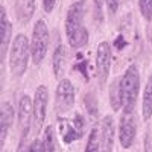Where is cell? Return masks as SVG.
<instances>
[{
	"mask_svg": "<svg viewBox=\"0 0 152 152\" xmlns=\"http://www.w3.org/2000/svg\"><path fill=\"white\" fill-rule=\"evenodd\" d=\"M85 0H76L67 11L66 17V35L69 44L73 49H81L88 43V31L84 28Z\"/></svg>",
	"mask_w": 152,
	"mask_h": 152,
	"instance_id": "obj_1",
	"label": "cell"
},
{
	"mask_svg": "<svg viewBox=\"0 0 152 152\" xmlns=\"http://www.w3.org/2000/svg\"><path fill=\"white\" fill-rule=\"evenodd\" d=\"M120 87V97H122V108L125 113H132L135 108L138 90H140V73L138 69L131 64L125 70L122 79L119 82Z\"/></svg>",
	"mask_w": 152,
	"mask_h": 152,
	"instance_id": "obj_2",
	"label": "cell"
},
{
	"mask_svg": "<svg viewBox=\"0 0 152 152\" xmlns=\"http://www.w3.org/2000/svg\"><path fill=\"white\" fill-rule=\"evenodd\" d=\"M29 56H31V43L26 38V35L18 34L14 38V41L11 44V50H9L11 73L14 76H17V78H20L28 69Z\"/></svg>",
	"mask_w": 152,
	"mask_h": 152,
	"instance_id": "obj_3",
	"label": "cell"
},
{
	"mask_svg": "<svg viewBox=\"0 0 152 152\" xmlns=\"http://www.w3.org/2000/svg\"><path fill=\"white\" fill-rule=\"evenodd\" d=\"M49 49V29L43 20H38L34 26L31 40V58L34 64H41Z\"/></svg>",
	"mask_w": 152,
	"mask_h": 152,
	"instance_id": "obj_4",
	"label": "cell"
},
{
	"mask_svg": "<svg viewBox=\"0 0 152 152\" xmlns=\"http://www.w3.org/2000/svg\"><path fill=\"white\" fill-rule=\"evenodd\" d=\"M59 126V135L64 143H72L75 140L81 138L85 132V119L79 113H76L72 119L69 117H59L58 119Z\"/></svg>",
	"mask_w": 152,
	"mask_h": 152,
	"instance_id": "obj_5",
	"label": "cell"
},
{
	"mask_svg": "<svg viewBox=\"0 0 152 152\" xmlns=\"http://www.w3.org/2000/svg\"><path fill=\"white\" fill-rule=\"evenodd\" d=\"M75 104V87L69 79L59 81L55 93V111L64 114L73 108Z\"/></svg>",
	"mask_w": 152,
	"mask_h": 152,
	"instance_id": "obj_6",
	"label": "cell"
},
{
	"mask_svg": "<svg viewBox=\"0 0 152 152\" xmlns=\"http://www.w3.org/2000/svg\"><path fill=\"white\" fill-rule=\"evenodd\" d=\"M47 100H49V91L46 85H40L35 90L34 96V131L38 134L41 131V126L46 120V110H47Z\"/></svg>",
	"mask_w": 152,
	"mask_h": 152,
	"instance_id": "obj_7",
	"label": "cell"
},
{
	"mask_svg": "<svg viewBox=\"0 0 152 152\" xmlns=\"http://www.w3.org/2000/svg\"><path fill=\"white\" fill-rule=\"evenodd\" d=\"M32 122H34V102L28 94H23L18 102V128L21 137L28 138Z\"/></svg>",
	"mask_w": 152,
	"mask_h": 152,
	"instance_id": "obj_8",
	"label": "cell"
},
{
	"mask_svg": "<svg viewBox=\"0 0 152 152\" xmlns=\"http://www.w3.org/2000/svg\"><path fill=\"white\" fill-rule=\"evenodd\" d=\"M135 132H137L135 117L132 116V113H123V116L120 117V125H119V142L122 148L128 149L132 146Z\"/></svg>",
	"mask_w": 152,
	"mask_h": 152,
	"instance_id": "obj_9",
	"label": "cell"
},
{
	"mask_svg": "<svg viewBox=\"0 0 152 152\" xmlns=\"http://www.w3.org/2000/svg\"><path fill=\"white\" fill-rule=\"evenodd\" d=\"M111 67V47L107 41H102L97 46V55H96V72L100 85H104Z\"/></svg>",
	"mask_w": 152,
	"mask_h": 152,
	"instance_id": "obj_10",
	"label": "cell"
},
{
	"mask_svg": "<svg viewBox=\"0 0 152 152\" xmlns=\"http://www.w3.org/2000/svg\"><path fill=\"white\" fill-rule=\"evenodd\" d=\"M14 120V108L9 102H3L0 107V146H5L9 128Z\"/></svg>",
	"mask_w": 152,
	"mask_h": 152,
	"instance_id": "obj_11",
	"label": "cell"
},
{
	"mask_svg": "<svg viewBox=\"0 0 152 152\" xmlns=\"http://www.w3.org/2000/svg\"><path fill=\"white\" fill-rule=\"evenodd\" d=\"M100 134H102V145L100 152H113L114 146V122L111 116H105L100 122Z\"/></svg>",
	"mask_w": 152,
	"mask_h": 152,
	"instance_id": "obj_12",
	"label": "cell"
},
{
	"mask_svg": "<svg viewBox=\"0 0 152 152\" xmlns=\"http://www.w3.org/2000/svg\"><path fill=\"white\" fill-rule=\"evenodd\" d=\"M14 8H15V15H17L18 21L26 24L34 17L35 0H15Z\"/></svg>",
	"mask_w": 152,
	"mask_h": 152,
	"instance_id": "obj_13",
	"label": "cell"
},
{
	"mask_svg": "<svg viewBox=\"0 0 152 152\" xmlns=\"http://www.w3.org/2000/svg\"><path fill=\"white\" fill-rule=\"evenodd\" d=\"M2 59H5L6 53H8V46L11 43V34H12V26L8 20V15H6V9L2 6Z\"/></svg>",
	"mask_w": 152,
	"mask_h": 152,
	"instance_id": "obj_14",
	"label": "cell"
},
{
	"mask_svg": "<svg viewBox=\"0 0 152 152\" xmlns=\"http://www.w3.org/2000/svg\"><path fill=\"white\" fill-rule=\"evenodd\" d=\"M142 114H143V119H145V120H149L151 116H152V75L148 78L145 91H143Z\"/></svg>",
	"mask_w": 152,
	"mask_h": 152,
	"instance_id": "obj_15",
	"label": "cell"
},
{
	"mask_svg": "<svg viewBox=\"0 0 152 152\" xmlns=\"http://www.w3.org/2000/svg\"><path fill=\"white\" fill-rule=\"evenodd\" d=\"M66 61H67V53H66V47L59 44L56 46L55 52H53V58H52V64H53V73L55 76H59L64 72V66H66Z\"/></svg>",
	"mask_w": 152,
	"mask_h": 152,
	"instance_id": "obj_16",
	"label": "cell"
},
{
	"mask_svg": "<svg viewBox=\"0 0 152 152\" xmlns=\"http://www.w3.org/2000/svg\"><path fill=\"white\" fill-rule=\"evenodd\" d=\"M100 145H102V134H100V129L93 128L91 132H90V137H88V142H87L84 152H100Z\"/></svg>",
	"mask_w": 152,
	"mask_h": 152,
	"instance_id": "obj_17",
	"label": "cell"
},
{
	"mask_svg": "<svg viewBox=\"0 0 152 152\" xmlns=\"http://www.w3.org/2000/svg\"><path fill=\"white\" fill-rule=\"evenodd\" d=\"M110 102L114 111L122 108V97H120V87L119 82H113L110 88Z\"/></svg>",
	"mask_w": 152,
	"mask_h": 152,
	"instance_id": "obj_18",
	"label": "cell"
},
{
	"mask_svg": "<svg viewBox=\"0 0 152 152\" xmlns=\"http://www.w3.org/2000/svg\"><path fill=\"white\" fill-rule=\"evenodd\" d=\"M43 146H44V152H55V132L52 126H47L44 131Z\"/></svg>",
	"mask_w": 152,
	"mask_h": 152,
	"instance_id": "obj_19",
	"label": "cell"
},
{
	"mask_svg": "<svg viewBox=\"0 0 152 152\" xmlns=\"http://www.w3.org/2000/svg\"><path fill=\"white\" fill-rule=\"evenodd\" d=\"M138 8L146 21L152 20V0H138Z\"/></svg>",
	"mask_w": 152,
	"mask_h": 152,
	"instance_id": "obj_20",
	"label": "cell"
},
{
	"mask_svg": "<svg viewBox=\"0 0 152 152\" xmlns=\"http://www.w3.org/2000/svg\"><path fill=\"white\" fill-rule=\"evenodd\" d=\"M84 105L85 108L88 110V113L91 114V116H96V113H97V100L94 97V94L91 93H88L84 96Z\"/></svg>",
	"mask_w": 152,
	"mask_h": 152,
	"instance_id": "obj_21",
	"label": "cell"
},
{
	"mask_svg": "<svg viewBox=\"0 0 152 152\" xmlns=\"http://www.w3.org/2000/svg\"><path fill=\"white\" fill-rule=\"evenodd\" d=\"M104 3H105V0H94V14L99 21L104 20V9H102Z\"/></svg>",
	"mask_w": 152,
	"mask_h": 152,
	"instance_id": "obj_22",
	"label": "cell"
},
{
	"mask_svg": "<svg viewBox=\"0 0 152 152\" xmlns=\"http://www.w3.org/2000/svg\"><path fill=\"white\" fill-rule=\"evenodd\" d=\"M29 152H44V146H43V142H40L38 138L32 142V145L29 146Z\"/></svg>",
	"mask_w": 152,
	"mask_h": 152,
	"instance_id": "obj_23",
	"label": "cell"
},
{
	"mask_svg": "<svg viewBox=\"0 0 152 152\" xmlns=\"http://www.w3.org/2000/svg\"><path fill=\"white\" fill-rule=\"evenodd\" d=\"M107 9L110 11V14H116V11L119 8V0H105Z\"/></svg>",
	"mask_w": 152,
	"mask_h": 152,
	"instance_id": "obj_24",
	"label": "cell"
},
{
	"mask_svg": "<svg viewBox=\"0 0 152 152\" xmlns=\"http://www.w3.org/2000/svg\"><path fill=\"white\" fill-rule=\"evenodd\" d=\"M26 140H28L26 137H21V138H20V143H18L17 152H29V148H28V143H26Z\"/></svg>",
	"mask_w": 152,
	"mask_h": 152,
	"instance_id": "obj_25",
	"label": "cell"
},
{
	"mask_svg": "<svg viewBox=\"0 0 152 152\" xmlns=\"http://www.w3.org/2000/svg\"><path fill=\"white\" fill-rule=\"evenodd\" d=\"M55 2H56V0H43L44 11H46V12H52L53 8H55Z\"/></svg>",
	"mask_w": 152,
	"mask_h": 152,
	"instance_id": "obj_26",
	"label": "cell"
},
{
	"mask_svg": "<svg viewBox=\"0 0 152 152\" xmlns=\"http://www.w3.org/2000/svg\"><path fill=\"white\" fill-rule=\"evenodd\" d=\"M145 152H152V143H151L149 134H146V137H145Z\"/></svg>",
	"mask_w": 152,
	"mask_h": 152,
	"instance_id": "obj_27",
	"label": "cell"
},
{
	"mask_svg": "<svg viewBox=\"0 0 152 152\" xmlns=\"http://www.w3.org/2000/svg\"><path fill=\"white\" fill-rule=\"evenodd\" d=\"M151 47H152V28H151Z\"/></svg>",
	"mask_w": 152,
	"mask_h": 152,
	"instance_id": "obj_28",
	"label": "cell"
}]
</instances>
